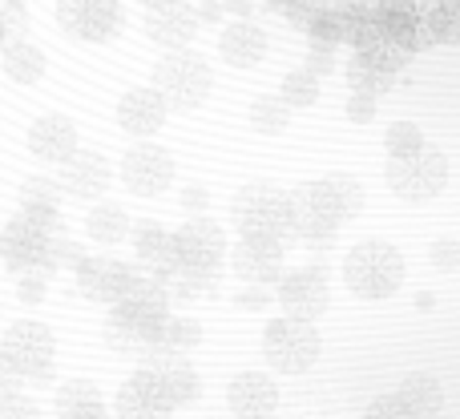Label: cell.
<instances>
[{"label": "cell", "mask_w": 460, "mask_h": 419, "mask_svg": "<svg viewBox=\"0 0 460 419\" xmlns=\"http://www.w3.org/2000/svg\"><path fill=\"white\" fill-rule=\"evenodd\" d=\"M0 65H4L8 81H16V85H37L49 69L45 53H40L37 45H29V40H13V45H4V61Z\"/></svg>", "instance_id": "cell-28"}, {"label": "cell", "mask_w": 460, "mask_h": 419, "mask_svg": "<svg viewBox=\"0 0 460 419\" xmlns=\"http://www.w3.org/2000/svg\"><path fill=\"white\" fill-rule=\"evenodd\" d=\"M246 118H251V129L254 134H283L287 126H291V109H287L283 101H279L275 93H262V97H254L251 101V113H246Z\"/></svg>", "instance_id": "cell-34"}, {"label": "cell", "mask_w": 460, "mask_h": 419, "mask_svg": "<svg viewBox=\"0 0 460 419\" xmlns=\"http://www.w3.org/2000/svg\"><path fill=\"white\" fill-rule=\"evenodd\" d=\"M335 21H340V45L364 48L372 40L388 37L384 32V0H367V4H340L335 8Z\"/></svg>", "instance_id": "cell-22"}, {"label": "cell", "mask_w": 460, "mask_h": 419, "mask_svg": "<svg viewBox=\"0 0 460 419\" xmlns=\"http://www.w3.org/2000/svg\"><path fill=\"white\" fill-rule=\"evenodd\" d=\"M4 234L29 238V242H53L61 238V210H21L4 226Z\"/></svg>", "instance_id": "cell-30"}, {"label": "cell", "mask_w": 460, "mask_h": 419, "mask_svg": "<svg viewBox=\"0 0 460 419\" xmlns=\"http://www.w3.org/2000/svg\"><path fill=\"white\" fill-rule=\"evenodd\" d=\"M440 4H445V8H460V0H440Z\"/></svg>", "instance_id": "cell-52"}, {"label": "cell", "mask_w": 460, "mask_h": 419, "mask_svg": "<svg viewBox=\"0 0 460 419\" xmlns=\"http://www.w3.org/2000/svg\"><path fill=\"white\" fill-rule=\"evenodd\" d=\"M194 16H199V21H207V24H218V21H223V4H218V0H202V4L194 8Z\"/></svg>", "instance_id": "cell-48"}, {"label": "cell", "mask_w": 460, "mask_h": 419, "mask_svg": "<svg viewBox=\"0 0 460 419\" xmlns=\"http://www.w3.org/2000/svg\"><path fill=\"white\" fill-rule=\"evenodd\" d=\"M384 32L392 40L420 53L432 45L460 40V8H445L440 0H384Z\"/></svg>", "instance_id": "cell-1"}, {"label": "cell", "mask_w": 460, "mask_h": 419, "mask_svg": "<svg viewBox=\"0 0 460 419\" xmlns=\"http://www.w3.org/2000/svg\"><path fill=\"white\" fill-rule=\"evenodd\" d=\"M129 238H134V254L137 262H146V266L154 270V283H158L162 275H170V270L178 266V254H174V234H170L162 222H142L137 230H129Z\"/></svg>", "instance_id": "cell-24"}, {"label": "cell", "mask_w": 460, "mask_h": 419, "mask_svg": "<svg viewBox=\"0 0 460 419\" xmlns=\"http://www.w3.org/2000/svg\"><path fill=\"white\" fill-rule=\"evenodd\" d=\"M21 210H61V186L57 178H24L21 186Z\"/></svg>", "instance_id": "cell-35"}, {"label": "cell", "mask_w": 460, "mask_h": 419, "mask_svg": "<svg viewBox=\"0 0 460 419\" xmlns=\"http://www.w3.org/2000/svg\"><path fill=\"white\" fill-rule=\"evenodd\" d=\"M218 53L234 69H254L267 57V29H259L254 21H230L218 37Z\"/></svg>", "instance_id": "cell-23"}, {"label": "cell", "mask_w": 460, "mask_h": 419, "mask_svg": "<svg viewBox=\"0 0 460 419\" xmlns=\"http://www.w3.org/2000/svg\"><path fill=\"white\" fill-rule=\"evenodd\" d=\"M303 69H307L311 77H327V73L335 69V48H327V45H311L307 65H303Z\"/></svg>", "instance_id": "cell-44"}, {"label": "cell", "mask_w": 460, "mask_h": 419, "mask_svg": "<svg viewBox=\"0 0 460 419\" xmlns=\"http://www.w3.org/2000/svg\"><path fill=\"white\" fill-rule=\"evenodd\" d=\"M323 339H319L315 323H299V319H270L262 327V359L270 371L279 375H303L315 367Z\"/></svg>", "instance_id": "cell-6"}, {"label": "cell", "mask_w": 460, "mask_h": 419, "mask_svg": "<svg viewBox=\"0 0 460 419\" xmlns=\"http://www.w3.org/2000/svg\"><path fill=\"white\" fill-rule=\"evenodd\" d=\"M207 202H210V190L207 186H199V182H190L182 190V206L190 210V214H199V210H207Z\"/></svg>", "instance_id": "cell-46"}, {"label": "cell", "mask_w": 460, "mask_h": 419, "mask_svg": "<svg viewBox=\"0 0 460 419\" xmlns=\"http://www.w3.org/2000/svg\"><path fill=\"white\" fill-rule=\"evenodd\" d=\"M85 230L93 242L118 246L121 238H129V214H126V206H118V202H97L85 218Z\"/></svg>", "instance_id": "cell-29"}, {"label": "cell", "mask_w": 460, "mask_h": 419, "mask_svg": "<svg viewBox=\"0 0 460 419\" xmlns=\"http://www.w3.org/2000/svg\"><path fill=\"white\" fill-rule=\"evenodd\" d=\"M121 182L137 198H158L174 182V153L158 142H137L121 158Z\"/></svg>", "instance_id": "cell-8"}, {"label": "cell", "mask_w": 460, "mask_h": 419, "mask_svg": "<svg viewBox=\"0 0 460 419\" xmlns=\"http://www.w3.org/2000/svg\"><path fill=\"white\" fill-rule=\"evenodd\" d=\"M351 61L367 65V69H376V73H388V77H396V73L404 69L408 61H412V53H408V48L400 45V40L380 37V40H372V45L356 48V57H351Z\"/></svg>", "instance_id": "cell-32"}, {"label": "cell", "mask_w": 460, "mask_h": 419, "mask_svg": "<svg viewBox=\"0 0 460 419\" xmlns=\"http://www.w3.org/2000/svg\"><path fill=\"white\" fill-rule=\"evenodd\" d=\"M154 89L162 93L166 109H199L215 89V69L194 48H170L154 65Z\"/></svg>", "instance_id": "cell-4"}, {"label": "cell", "mask_w": 460, "mask_h": 419, "mask_svg": "<svg viewBox=\"0 0 460 419\" xmlns=\"http://www.w3.org/2000/svg\"><path fill=\"white\" fill-rule=\"evenodd\" d=\"M384 182L404 202H432L448 186V158L432 145L416 153H400V158L384 161Z\"/></svg>", "instance_id": "cell-7"}, {"label": "cell", "mask_w": 460, "mask_h": 419, "mask_svg": "<svg viewBox=\"0 0 460 419\" xmlns=\"http://www.w3.org/2000/svg\"><path fill=\"white\" fill-rule=\"evenodd\" d=\"M303 190L315 202V210L323 214L327 222H335V226L359 218V210H364V182L351 174H323V178H315V182H307Z\"/></svg>", "instance_id": "cell-14"}, {"label": "cell", "mask_w": 460, "mask_h": 419, "mask_svg": "<svg viewBox=\"0 0 460 419\" xmlns=\"http://www.w3.org/2000/svg\"><path fill=\"white\" fill-rule=\"evenodd\" d=\"M174 254L178 266L186 270H223L226 262V230L210 222L207 214H194L190 222L174 230Z\"/></svg>", "instance_id": "cell-10"}, {"label": "cell", "mask_w": 460, "mask_h": 419, "mask_svg": "<svg viewBox=\"0 0 460 419\" xmlns=\"http://www.w3.org/2000/svg\"><path fill=\"white\" fill-rule=\"evenodd\" d=\"M340 4H367V0H340Z\"/></svg>", "instance_id": "cell-53"}, {"label": "cell", "mask_w": 460, "mask_h": 419, "mask_svg": "<svg viewBox=\"0 0 460 419\" xmlns=\"http://www.w3.org/2000/svg\"><path fill=\"white\" fill-rule=\"evenodd\" d=\"M275 286H279V307H283V319L315 323V319H323L327 302H332V286H327L323 266L283 270Z\"/></svg>", "instance_id": "cell-9"}, {"label": "cell", "mask_w": 460, "mask_h": 419, "mask_svg": "<svg viewBox=\"0 0 460 419\" xmlns=\"http://www.w3.org/2000/svg\"><path fill=\"white\" fill-rule=\"evenodd\" d=\"M146 32H150V40L166 45V53L170 48H190L194 32H199L194 4H186V0H170V4H162V8H150V16H146Z\"/></svg>", "instance_id": "cell-20"}, {"label": "cell", "mask_w": 460, "mask_h": 419, "mask_svg": "<svg viewBox=\"0 0 460 419\" xmlns=\"http://www.w3.org/2000/svg\"><path fill=\"white\" fill-rule=\"evenodd\" d=\"M45 294H49V286H45V278H40V275H24V278H21V286H16V299L29 302V307L45 302Z\"/></svg>", "instance_id": "cell-45"}, {"label": "cell", "mask_w": 460, "mask_h": 419, "mask_svg": "<svg viewBox=\"0 0 460 419\" xmlns=\"http://www.w3.org/2000/svg\"><path fill=\"white\" fill-rule=\"evenodd\" d=\"M166 315H170V299L154 278H137V283L126 291V299L113 307V319H118L121 327H129L146 347L154 343V335H158V327Z\"/></svg>", "instance_id": "cell-11"}, {"label": "cell", "mask_w": 460, "mask_h": 419, "mask_svg": "<svg viewBox=\"0 0 460 419\" xmlns=\"http://www.w3.org/2000/svg\"><path fill=\"white\" fill-rule=\"evenodd\" d=\"M53 412L61 419H110V407H105L102 391L97 383L89 380H69L57 388V399H53Z\"/></svg>", "instance_id": "cell-25"}, {"label": "cell", "mask_w": 460, "mask_h": 419, "mask_svg": "<svg viewBox=\"0 0 460 419\" xmlns=\"http://www.w3.org/2000/svg\"><path fill=\"white\" fill-rule=\"evenodd\" d=\"M230 218H234L243 242H275L283 246L291 238V198L270 182H251L230 198Z\"/></svg>", "instance_id": "cell-3"}, {"label": "cell", "mask_w": 460, "mask_h": 419, "mask_svg": "<svg viewBox=\"0 0 460 419\" xmlns=\"http://www.w3.org/2000/svg\"><path fill=\"white\" fill-rule=\"evenodd\" d=\"M137 266L134 262H121V258H105V254H85L77 266V286L85 299L93 302H110L118 307L126 299V291L137 283Z\"/></svg>", "instance_id": "cell-13"}, {"label": "cell", "mask_w": 460, "mask_h": 419, "mask_svg": "<svg viewBox=\"0 0 460 419\" xmlns=\"http://www.w3.org/2000/svg\"><path fill=\"white\" fill-rule=\"evenodd\" d=\"M376 109H380V101H376V97H367V93H351L348 97V121L351 126H367V121L376 118Z\"/></svg>", "instance_id": "cell-43"}, {"label": "cell", "mask_w": 460, "mask_h": 419, "mask_svg": "<svg viewBox=\"0 0 460 419\" xmlns=\"http://www.w3.org/2000/svg\"><path fill=\"white\" fill-rule=\"evenodd\" d=\"M4 37H8V24L0 21V48H4Z\"/></svg>", "instance_id": "cell-51"}, {"label": "cell", "mask_w": 460, "mask_h": 419, "mask_svg": "<svg viewBox=\"0 0 460 419\" xmlns=\"http://www.w3.org/2000/svg\"><path fill=\"white\" fill-rule=\"evenodd\" d=\"M223 13L238 16V21H246V13H251V0H223Z\"/></svg>", "instance_id": "cell-49"}, {"label": "cell", "mask_w": 460, "mask_h": 419, "mask_svg": "<svg viewBox=\"0 0 460 419\" xmlns=\"http://www.w3.org/2000/svg\"><path fill=\"white\" fill-rule=\"evenodd\" d=\"M0 363L16 375V380H37L49 383L57 367V335L37 319H21L4 331L0 339Z\"/></svg>", "instance_id": "cell-5"}, {"label": "cell", "mask_w": 460, "mask_h": 419, "mask_svg": "<svg viewBox=\"0 0 460 419\" xmlns=\"http://www.w3.org/2000/svg\"><path fill=\"white\" fill-rule=\"evenodd\" d=\"M199 343H202V323L190 315H166L158 335H154V347H166V351H174V355H186V351H194Z\"/></svg>", "instance_id": "cell-31"}, {"label": "cell", "mask_w": 460, "mask_h": 419, "mask_svg": "<svg viewBox=\"0 0 460 419\" xmlns=\"http://www.w3.org/2000/svg\"><path fill=\"white\" fill-rule=\"evenodd\" d=\"M226 407L234 419H270L279 412V383L267 371H238L226 383Z\"/></svg>", "instance_id": "cell-15"}, {"label": "cell", "mask_w": 460, "mask_h": 419, "mask_svg": "<svg viewBox=\"0 0 460 419\" xmlns=\"http://www.w3.org/2000/svg\"><path fill=\"white\" fill-rule=\"evenodd\" d=\"M348 85H351V93H367V97H376V101H380V93H388V89L396 85V77L376 73V69H367V65L351 61L348 65Z\"/></svg>", "instance_id": "cell-37"}, {"label": "cell", "mask_w": 460, "mask_h": 419, "mask_svg": "<svg viewBox=\"0 0 460 419\" xmlns=\"http://www.w3.org/2000/svg\"><path fill=\"white\" fill-rule=\"evenodd\" d=\"M323 8H327V0H287V4H283V16H287L291 24H299L303 32H307V24L315 21Z\"/></svg>", "instance_id": "cell-39"}, {"label": "cell", "mask_w": 460, "mask_h": 419, "mask_svg": "<svg viewBox=\"0 0 460 419\" xmlns=\"http://www.w3.org/2000/svg\"><path fill=\"white\" fill-rule=\"evenodd\" d=\"M275 97H279V101H283L291 113H295V109H307V105L319 101V77H311V73L299 65V69H291L283 81H279V93H275Z\"/></svg>", "instance_id": "cell-33"}, {"label": "cell", "mask_w": 460, "mask_h": 419, "mask_svg": "<svg viewBox=\"0 0 460 419\" xmlns=\"http://www.w3.org/2000/svg\"><path fill=\"white\" fill-rule=\"evenodd\" d=\"M408 262L396 242L384 238H364L343 254V283L359 299H392L404 286Z\"/></svg>", "instance_id": "cell-2"}, {"label": "cell", "mask_w": 460, "mask_h": 419, "mask_svg": "<svg viewBox=\"0 0 460 419\" xmlns=\"http://www.w3.org/2000/svg\"><path fill=\"white\" fill-rule=\"evenodd\" d=\"M166 118H170V109L154 85L129 89V93H121V101H118V126L126 129L129 137H137V142H150V137L166 126Z\"/></svg>", "instance_id": "cell-17"}, {"label": "cell", "mask_w": 460, "mask_h": 419, "mask_svg": "<svg viewBox=\"0 0 460 419\" xmlns=\"http://www.w3.org/2000/svg\"><path fill=\"white\" fill-rule=\"evenodd\" d=\"M170 412L174 407L162 396V383L150 371H134L118 388V399H113V415L118 419H170Z\"/></svg>", "instance_id": "cell-18"}, {"label": "cell", "mask_w": 460, "mask_h": 419, "mask_svg": "<svg viewBox=\"0 0 460 419\" xmlns=\"http://www.w3.org/2000/svg\"><path fill=\"white\" fill-rule=\"evenodd\" d=\"M57 21H61L65 32L73 37H85V40H113L126 24V13H121L118 0H61L57 4Z\"/></svg>", "instance_id": "cell-12"}, {"label": "cell", "mask_w": 460, "mask_h": 419, "mask_svg": "<svg viewBox=\"0 0 460 419\" xmlns=\"http://www.w3.org/2000/svg\"><path fill=\"white\" fill-rule=\"evenodd\" d=\"M65 194L73 198H102L110 190V166H105L102 153L93 150H77L69 161H61V178H57Z\"/></svg>", "instance_id": "cell-21"}, {"label": "cell", "mask_w": 460, "mask_h": 419, "mask_svg": "<svg viewBox=\"0 0 460 419\" xmlns=\"http://www.w3.org/2000/svg\"><path fill=\"white\" fill-rule=\"evenodd\" d=\"M102 339H105V347L110 351H118V355H142L146 351V343L137 339L134 331H129V327H121L118 319H105V327H102Z\"/></svg>", "instance_id": "cell-38"}, {"label": "cell", "mask_w": 460, "mask_h": 419, "mask_svg": "<svg viewBox=\"0 0 460 419\" xmlns=\"http://www.w3.org/2000/svg\"><path fill=\"white\" fill-rule=\"evenodd\" d=\"M0 419H40V407L32 404L29 396H21V391H13V396L0 399Z\"/></svg>", "instance_id": "cell-41"}, {"label": "cell", "mask_w": 460, "mask_h": 419, "mask_svg": "<svg viewBox=\"0 0 460 419\" xmlns=\"http://www.w3.org/2000/svg\"><path fill=\"white\" fill-rule=\"evenodd\" d=\"M154 380L162 383V396L170 399V407H190V404H199V396H202V375L194 371L186 359L154 371Z\"/></svg>", "instance_id": "cell-27"}, {"label": "cell", "mask_w": 460, "mask_h": 419, "mask_svg": "<svg viewBox=\"0 0 460 419\" xmlns=\"http://www.w3.org/2000/svg\"><path fill=\"white\" fill-rule=\"evenodd\" d=\"M13 391H16V375L8 371L4 363H0V399H4V396H13Z\"/></svg>", "instance_id": "cell-50"}, {"label": "cell", "mask_w": 460, "mask_h": 419, "mask_svg": "<svg viewBox=\"0 0 460 419\" xmlns=\"http://www.w3.org/2000/svg\"><path fill=\"white\" fill-rule=\"evenodd\" d=\"M429 258H432V266H440V270H460V242L456 238H437L432 242V250H429Z\"/></svg>", "instance_id": "cell-40"}, {"label": "cell", "mask_w": 460, "mask_h": 419, "mask_svg": "<svg viewBox=\"0 0 460 419\" xmlns=\"http://www.w3.org/2000/svg\"><path fill=\"white\" fill-rule=\"evenodd\" d=\"M230 258V270H234V278L243 286H259V291H267V286L279 283V275H283V246L275 242H243L238 238L234 250H226Z\"/></svg>", "instance_id": "cell-16"}, {"label": "cell", "mask_w": 460, "mask_h": 419, "mask_svg": "<svg viewBox=\"0 0 460 419\" xmlns=\"http://www.w3.org/2000/svg\"><path fill=\"white\" fill-rule=\"evenodd\" d=\"M429 145V137H424L420 126H412V121H396V126L384 129V150H388V158H400V153H416Z\"/></svg>", "instance_id": "cell-36"}, {"label": "cell", "mask_w": 460, "mask_h": 419, "mask_svg": "<svg viewBox=\"0 0 460 419\" xmlns=\"http://www.w3.org/2000/svg\"><path fill=\"white\" fill-rule=\"evenodd\" d=\"M29 153L40 161H69L77 153V126H73L69 113H40L29 126Z\"/></svg>", "instance_id": "cell-19"}, {"label": "cell", "mask_w": 460, "mask_h": 419, "mask_svg": "<svg viewBox=\"0 0 460 419\" xmlns=\"http://www.w3.org/2000/svg\"><path fill=\"white\" fill-rule=\"evenodd\" d=\"M364 419H412V415H408V407L400 404L396 391H392V396H376L372 404H367Z\"/></svg>", "instance_id": "cell-42"}, {"label": "cell", "mask_w": 460, "mask_h": 419, "mask_svg": "<svg viewBox=\"0 0 460 419\" xmlns=\"http://www.w3.org/2000/svg\"><path fill=\"white\" fill-rule=\"evenodd\" d=\"M396 399L408 407L412 419H437L440 412H445V388H440V380L429 375V371L408 375V380L400 383Z\"/></svg>", "instance_id": "cell-26"}, {"label": "cell", "mask_w": 460, "mask_h": 419, "mask_svg": "<svg viewBox=\"0 0 460 419\" xmlns=\"http://www.w3.org/2000/svg\"><path fill=\"white\" fill-rule=\"evenodd\" d=\"M234 307H246V310H259V307H267V291H259V286H251V291L234 294Z\"/></svg>", "instance_id": "cell-47"}]
</instances>
